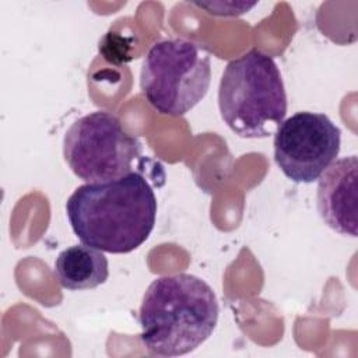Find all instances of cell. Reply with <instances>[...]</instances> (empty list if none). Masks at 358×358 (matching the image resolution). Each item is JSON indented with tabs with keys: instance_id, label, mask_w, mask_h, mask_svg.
<instances>
[{
	"instance_id": "cell-7",
	"label": "cell",
	"mask_w": 358,
	"mask_h": 358,
	"mask_svg": "<svg viewBox=\"0 0 358 358\" xmlns=\"http://www.w3.org/2000/svg\"><path fill=\"white\" fill-rule=\"evenodd\" d=\"M317 211L327 227L341 235L358 234V159L333 161L317 179Z\"/></svg>"
},
{
	"instance_id": "cell-5",
	"label": "cell",
	"mask_w": 358,
	"mask_h": 358,
	"mask_svg": "<svg viewBox=\"0 0 358 358\" xmlns=\"http://www.w3.org/2000/svg\"><path fill=\"white\" fill-rule=\"evenodd\" d=\"M141 144L117 116L95 110L78 117L63 138V157L71 172L87 183L108 182L131 172Z\"/></svg>"
},
{
	"instance_id": "cell-3",
	"label": "cell",
	"mask_w": 358,
	"mask_h": 358,
	"mask_svg": "<svg viewBox=\"0 0 358 358\" xmlns=\"http://www.w3.org/2000/svg\"><path fill=\"white\" fill-rule=\"evenodd\" d=\"M218 108L225 124L239 137L274 134L287 115V92L274 59L250 49L231 60L220 80Z\"/></svg>"
},
{
	"instance_id": "cell-8",
	"label": "cell",
	"mask_w": 358,
	"mask_h": 358,
	"mask_svg": "<svg viewBox=\"0 0 358 358\" xmlns=\"http://www.w3.org/2000/svg\"><path fill=\"white\" fill-rule=\"evenodd\" d=\"M55 275L66 289H92L108 280V259L98 249L84 243L73 245L62 250L56 257Z\"/></svg>"
},
{
	"instance_id": "cell-9",
	"label": "cell",
	"mask_w": 358,
	"mask_h": 358,
	"mask_svg": "<svg viewBox=\"0 0 358 358\" xmlns=\"http://www.w3.org/2000/svg\"><path fill=\"white\" fill-rule=\"evenodd\" d=\"M197 7L207 10L208 14H214V15H241L243 13H248L249 8H252L253 6H256V1L253 3H194Z\"/></svg>"
},
{
	"instance_id": "cell-2",
	"label": "cell",
	"mask_w": 358,
	"mask_h": 358,
	"mask_svg": "<svg viewBox=\"0 0 358 358\" xmlns=\"http://www.w3.org/2000/svg\"><path fill=\"white\" fill-rule=\"evenodd\" d=\"M218 313L217 295L204 280L186 273L158 277L140 305L141 344L158 357L189 354L213 334Z\"/></svg>"
},
{
	"instance_id": "cell-4",
	"label": "cell",
	"mask_w": 358,
	"mask_h": 358,
	"mask_svg": "<svg viewBox=\"0 0 358 358\" xmlns=\"http://www.w3.org/2000/svg\"><path fill=\"white\" fill-rule=\"evenodd\" d=\"M210 81V52L186 38L155 42L140 71V88L147 102L166 116L190 112L206 96Z\"/></svg>"
},
{
	"instance_id": "cell-6",
	"label": "cell",
	"mask_w": 358,
	"mask_h": 358,
	"mask_svg": "<svg viewBox=\"0 0 358 358\" xmlns=\"http://www.w3.org/2000/svg\"><path fill=\"white\" fill-rule=\"evenodd\" d=\"M274 161L295 183H312L337 158L341 130L324 113L296 112L274 133Z\"/></svg>"
},
{
	"instance_id": "cell-1",
	"label": "cell",
	"mask_w": 358,
	"mask_h": 358,
	"mask_svg": "<svg viewBox=\"0 0 358 358\" xmlns=\"http://www.w3.org/2000/svg\"><path fill=\"white\" fill-rule=\"evenodd\" d=\"M157 197L138 172L78 186L66 201V214L76 236L87 246L108 253L140 248L155 225Z\"/></svg>"
}]
</instances>
